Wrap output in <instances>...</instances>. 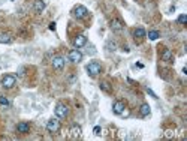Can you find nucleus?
<instances>
[{
    "label": "nucleus",
    "mask_w": 187,
    "mask_h": 141,
    "mask_svg": "<svg viewBox=\"0 0 187 141\" xmlns=\"http://www.w3.org/2000/svg\"><path fill=\"white\" fill-rule=\"evenodd\" d=\"M85 69H87V72H88L90 77H96V75H99L102 72V65L97 63V62H90Z\"/></svg>",
    "instance_id": "obj_1"
},
{
    "label": "nucleus",
    "mask_w": 187,
    "mask_h": 141,
    "mask_svg": "<svg viewBox=\"0 0 187 141\" xmlns=\"http://www.w3.org/2000/svg\"><path fill=\"white\" fill-rule=\"evenodd\" d=\"M54 113H56V117L57 119H65V117L69 114V108L68 105H65V104H57L56 108H54Z\"/></svg>",
    "instance_id": "obj_2"
},
{
    "label": "nucleus",
    "mask_w": 187,
    "mask_h": 141,
    "mask_svg": "<svg viewBox=\"0 0 187 141\" xmlns=\"http://www.w3.org/2000/svg\"><path fill=\"white\" fill-rule=\"evenodd\" d=\"M47 131L51 132V134H57L60 131V120H57V119L48 120V123H47Z\"/></svg>",
    "instance_id": "obj_3"
},
{
    "label": "nucleus",
    "mask_w": 187,
    "mask_h": 141,
    "mask_svg": "<svg viewBox=\"0 0 187 141\" xmlns=\"http://www.w3.org/2000/svg\"><path fill=\"white\" fill-rule=\"evenodd\" d=\"M87 14H88V11H87V8L82 6V5H78V6L73 8V17L78 18V20L85 18V17H87Z\"/></svg>",
    "instance_id": "obj_4"
},
{
    "label": "nucleus",
    "mask_w": 187,
    "mask_h": 141,
    "mask_svg": "<svg viewBox=\"0 0 187 141\" xmlns=\"http://www.w3.org/2000/svg\"><path fill=\"white\" fill-rule=\"evenodd\" d=\"M2 86H3L5 89H12V87L15 86V77H14V75H5V77L2 78Z\"/></svg>",
    "instance_id": "obj_5"
},
{
    "label": "nucleus",
    "mask_w": 187,
    "mask_h": 141,
    "mask_svg": "<svg viewBox=\"0 0 187 141\" xmlns=\"http://www.w3.org/2000/svg\"><path fill=\"white\" fill-rule=\"evenodd\" d=\"M68 59L70 62H73V63H78V62L82 60V54H81V51L78 50H70L68 54Z\"/></svg>",
    "instance_id": "obj_6"
},
{
    "label": "nucleus",
    "mask_w": 187,
    "mask_h": 141,
    "mask_svg": "<svg viewBox=\"0 0 187 141\" xmlns=\"http://www.w3.org/2000/svg\"><path fill=\"white\" fill-rule=\"evenodd\" d=\"M109 27H111V30H114V32H120V30H123V29H124V24H123V21H121V20L114 18V20H111Z\"/></svg>",
    "instance_id": "obj_7"
},
{
    "label": "nucleus",
    "mask_w": 187,
    "mask_h": 141,
    "mask_svg": "<svg viewBox=\"0 0 187 141\" xmlns=\"http://www.w3.org/2000/svg\"><path fill=\"white\" fill-rule=\"evenodd\" d=\"M52 68L54 69H57V71H61L63 68H65V59L61 57V56H56V57H52Z\"/></svg>",
    "instance_id": "obj_8"
},
{
    "label": "nucleus",
    "mask_w": 187,
    "mask_h": 141,
    "mask_svg": "<svg viewBox=\"0 0 187 141\" xmlns=\"http://www.w3.org/2000/svg\"><path fill=\"white\" fill-rule=\"evenodd\" d=\"M69 132H70V137H72L73 140H77V138L81 137L82 129H81V126H79V125H72V126H70V129H69Z\"/></svg>",
    "instance_id": "obj_9"
},
{
    "label": "nucleus",
    "mask_w": 187,
    "mask_h": 141,
    "mask_svg": "<svg viewBox=\"0 0 187 141\" xmlns=\"http://www.w3.org/2000/svg\"><path fill=\"white\" fill-rule=\"evenodd\" d=\"M85 44H87V38H85L84 35H78L77 38L73 39V45H75L77 48H81V47H84Z\"/></svg>",
    "instance_id": "obj_10"
},
{
    "label": "nucleus",
    "mask_w": 187,
    "mask_h": 141,
    "mask_svg": "<svg viewBox=\"0 0 187 141\" xmlns=\"http://www.w3.org/2000/svg\"><path fill=\"white\" fill-rule=\"evenodd\" d=\"M126 108V105H124V102H121V101H115L114 102V105H112V111L115 113V114H121V111Z\"/></svg>",
    "instance_id": "obj_11"
},
{
    "label": "nucleus",
    "mask_w": 187,
    "mask_h": 141,
    "mask_svg": "<svg viewBox=\"0 0 187 141\" xmlns=\"http://www.w3.org/2000/svg\"><path fill=\"white\" fill-rule=\"evenodd\" d=\"M33 9H34V12H38V14L43 12V9H45V2H43V0H34Z\"/></svg>",
    "instance_id": "obj_12"
},
{
    "label": "nucleus",
    "mask_w": 187,
    "mask_h": 141,
    "mask_svg": "<svg viewBox=\"0 0 187 141\" xmlns=\"http://www.w3.org/2000/svg\"><path fill=\"white\" fill-rule=\"evenodd\" d=\"M133 36H135L136 41H141V39H144L145 36H147V33H145V30L142 27H138V29L133 30Z\"/></svg>",
    "instance_id": "obj_13"
},
{
    "label": "nucleus",
    "mask_w": 187,
    "mask_h": 141,
    "mask_svg": "<svg viewBox=\"0 0 187 141\" xmlns=\"http://www.w3.org/2000/svg\"><path fill=\"white\" fill-rule=\"evenodd\" d=\"M17 131L20 134H27L29 131H30V125L24 123V122H20V123L17 125Z\"/></svg>",
    "instance_id": "obj_14"
},
{
    "label": "nucleus",
    "mask_w": 187,
    "mask_h": 141,
    "mask_svg": "<svg viewBox=\"0 0 187 141\" xmlns=\"http://www.w3.org/2000/svg\"><path fill=\"white\" fill-rule=\"evenodd\" d=\"M139 113H141V116H142V117H147L150 113H151V108H150L148 104H142L141 108H139Z\"/></svg>",
    "instance_id": "obj_15"
},
{
    "label": "nucleus",
    "mask_w": 187,
    "mask_h": 141,
    "mask_svg": "<svg viewBox=\"0 0 187 141\" xmlns=\"http://www.w3.org/2000/svg\"><path fill=\"white\" fill-rule=\"evenodd\" d=\"M162 60H165V62H172V51L168 50V48H165L163 53H162Z\"/></svg>",
    "instance_id": "obj_16"
},
{
    "label": "nucleus",
    "mask_w": 187,
    "mask_h": 141,
    "mask_svg": "<svg viewBox=\"0 0 187 141\" xmlns=\"http://www.w3.org/2000/svg\"><path fill=\"white\" fill-rule=\"evenodd\" d=\"M11 41H12V38L9 33H0V44H9Z\"/></svg>",
    "instance_id": "obj_17"
},
{
    "label": "nucleus",
    "mask_w": 187,
    "mask_h": 141,
    "mask_svg": "<svg viewBox=\"0 0 187 141\" xmlns=\"http://www.w3.org/2000/svg\"><path fill=\"white\" fill-rule=\"evenodd\" d=\"M100 90L106 92V93H111V92H112V87H111L109 83H106V81H102V83H100Z\"/></svg>",
    "instance_id": "obj_18"
},
{
    "label": "nucleus",
    "mask_w": 187,
    "mask_h": 141,
    "mask_svg": "<svg viewBox=\"0 0 187 141\" xmlns=\"http://www.w3.org/2000/svg\"><path fill=\"white\" fill-rule=\"evenodd\" d=\"M147 36H148V39H150V41H156V39L160 36V33H159L157 30H151V32H148Z\"/></svg>",
    "instance_id": "obj_19"
},
{
    "label": "nucleus",
    "mask_w": 187,
    "mask_h": 141,
    "mask_svg": "<svg viewBox=\"0 0 187 141\" xmlns=\"http://www.w3.org/2000/svg\"><path fill=\"white\" fill-rule=\"evenodd\" d=\"M0 105H3V107H9V105H11V102H9L5 96H0Z\"/></svg>",
    "instance_id": "obj_20"
},
{
    "label": "nucleus",
    "mask_w": 187,
    "mask_h": 141,
    "mask_svg": "<svg viewBox=\"0 0 187 141\" xmlns=\"http://www.w3.org/2000/svg\"><path fill=\"white\" fill-rule=\"evenodd\" d=\"M186 21H187V15L186 14H181L178 17V23L180 24H186Z\"/></svg>",
    "instance_id": "obj_21"
},
{
    "label": "nucleus",
    "mask_w": 187,
    "mask_h": 141,
    "mask_svg": "<svg viewBox=\"0 0 187 141\" xmlns=\"http://www.w3.org/2000/svg\"><path fill=\"white\" fill-rule=\"evenodd\" d=\"M93 132H94V135H100V132H102V129H100V126H94Z\"/></svg>",
    "instance_id": "obj_22"
},
{
    "label": "nucleus",
    "mask_w": 187,
    "mask_h": 141,
    "mask_svg": "<svg viewBox=\"0 0 187 141\" xmlns=\"http://www.w3.org/2000/svg\"><path fill=\"white\" fill-rule=\"evenodd\" d=\"M147 92H148V95H150V96H153L154 99H157V98H159V96H157V95H156V93H154L151 89H148V87H147Z\"/></svg>",
    "instance_id": "obj_23"
},
{
    "label": "nucleus",
    "mask_w": 187,
    "mask_h": 141,
    "mask_svg": "<svg viewBox=\"0 0 187 141\" xmlns=\"http://www.w3.org/2000/svg\"><path fill=\"white\" fill-rule=\"evenodd\" d=\"M129 114H130V111H129L127 108H124V110L121 111V114H120V116H123V117H127Z\"/></svg>",
    "instance_id": "obj_24"
},
{
    "label": "nucleus",
    "mask_w": 187,
    "mask_h": 141,
    "mask_svg": "<svg viewBox=\"0 0 187 141\" xmlns=\"http://www.w3.org/2000/svg\"><path fill=\"white\" fill-rule=\"evenodd\" d=\"M108 47H109V51H114V50H115V45H114V44H111V42L108 44Z\"/></svg>",
    "instance_id": "obj_25"
},
{
    "label": "nucleus",
    "mask_w": 187,
    "mask_h": 141,
    "mask_svg": "<svg viewBox=\"0 0 187 141\" xmlns=\"http://www.w3.org/2000/svg\"><path fill=\"white\" fill-rule=\"evenodd\" d=\"M50 30H56V23H51V24H50Z\"/></svg>",
    "instance_id": "obj_26"
},
{
    "label": "nucleus",
    "mask_w": 187,
    "mask_h": 141,
    "mask_svg": "<svg viewBox=\"0 0 187 141\" xmlns=\"http://www.w3.org/2000/svg\"><path fill=\"white\" fill-rule=\"evenodd\" d=\"M172 135H174V134H172V131H166V137H168V138H171Z\"/></svg>",
    "instance_id": "obj_27"
},
{
    "label": "nucleus",
    "mask_w": 187,
    "mask_h": 141,
    "mask_svg": "<svg viewBox=\"0 0 187 141\" xmlns=\"http://www.w3.org/2000/svg\"><path fill=\"white\" fill-rule=\"evenodd\" d=\"M12 2H14V0H12Z\"/></svg>",
    "instance_id": "obj_28"
}]
</instances>
